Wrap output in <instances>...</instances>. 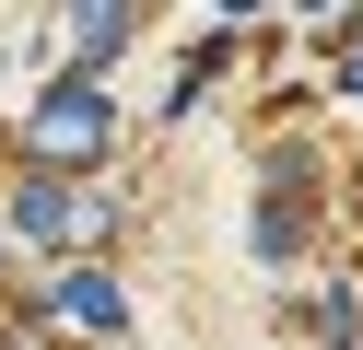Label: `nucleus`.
Instances as JSON below:
<instances>
[{"mask_svg": "<svg viewBox=\"0 0 363 350\" xmlns=\"http://www.w3.org/2000/svg\"><path fill=\"white\" fill-rule=\"evenodd\" d=\"M35 140H48V152H94V140H106V93H94V82H59Z\"/></svg>", "mask_w": 363, "mask_h": 350, "instance_id": "obj_1", "label": "nucleus"}, {"mask_svg": "<svg viewBox=\"0 0 363 350\" xmlns=\"http://www.w3.org/2000/svg\"><path fill=\"white\" fill-rule=\"evenodd\" d=\"M59 315H82V327H118V280H106V269H71V280H59Z\"/></svg>", "mask_w": 363, "mask_h": 350, "instance_id": "obj_2", "label": "nucleus"}]
</instances>
